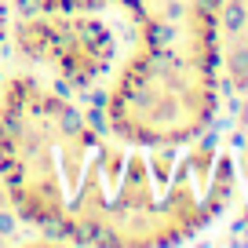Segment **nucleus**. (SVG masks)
<instances>
[{"instance_id":"1","label":"nucleus","mask_w":248,"mask_h":248,"mask_svg":"<svg viewBox=\"0 0 248 248\" xmlns=\"http://www.w3.org/2000/svg\"><path fill=\"white\" fill-rule=\"evenodd\" d=\"M128 47L102 95L109 135L139 146L194 139L216 106V0H132Z\"/></svg>"},{"instance_id":"2","label":"nucleus","mask_w":248,"mask_h":248,"mask_svg":"<svg viewBox=\"0 0 248 248\" xmlns=\"http://www.w3.org/2000/svg\"><path fill=\"white\" fill-rule=\"evenodd\" d=\"M99 139L70 92L40 73L8 77L0 88V201L18 223L59 237Z\"/></svg>"},{"instance_id":"3","label":"nucleus","mask_w":248,"mask_h":248,"mask_svg":"<svg viewBox=\"0 0 248 248\" xmlns=\"http://www.w3.org/2000/svg\"><path fill=\"white\" fill-rule=\"evenodd\" d=\"M8 47L70 95L95 92L102 80H109L121 59L109 8H55L11 15Z\"/></svg>"},{"instance_id":"4","label":"nucleus","mask_w":248,"mask_h":248,"mask_svg":"<svg viewBox=\"0 0 248 248\" xmlns=\"http://www.w3.org/2000/svg\"><path fill=\"white\" fill-rule=\"evenodd\" d=\"M124 4H132V0H11V15H22V11H55V8H109V11H121Z\"/></svg>"},{"instance_id":"5","label":"nucleus","mask_w":248,"mask_h":248,"mask_svg":"<svg viewBox=\"0 0 248 248\" xmlns=\"http://www.w3.org/2000/svg\"><path fill=\"white\" fill-rule=\"evenodd\" d=\"M8 30H11V0H0V55L8 51Z\"/></svg>"}]
</instances>
